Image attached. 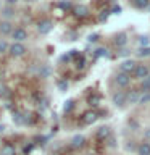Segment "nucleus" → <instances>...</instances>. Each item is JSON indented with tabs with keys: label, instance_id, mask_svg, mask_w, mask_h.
I'll return each mask as SVG.
<instances>
[{
	"label": "nucleus",
	"instance_id": "1",
	"mask_svg": "<svg viewBox=\"0 0 150 155\" xmlns=\"http://www.w3.org/2000/svg\"><path fill=\"white\" fill-rule=\"evenodd\" d=\"M150 74V68L147 65H142V63H137V66L134 68V71H132V76H134V79H137V81H144V79H147Z\"/></svg>",
	"mask_w": 150,
	"mask_h": 155
},
{
	"label": "nucleus",
	"instance_id": "2",
	"mask_svg": "<svg viewBox=\"0 0 150 155\" xmlns=\"http://www.w3.org/2000/svg\"><path fill=\"white\" fill-rule=\"evenodd\" d=\"M115 84L119 87V89H126V87L131 86V76L128 73H118V74L115 76Z\"/></svg>",
	"mask_w": 150,
	"mask_h": 155
},
{
	"label": "nucleus",
	"instance_id": "3",
	"mask_svg": "<svg viewBox=\"0 0 150 155\" xmlns=\"http://www.w3.org/2000/svg\"><path fill=\"white\" fill-rule=\"evenodd\" d=\"M111 100H113V104L116 107H124L128 104V95H126L124 91H116V92H113V95H111Z\"/></svg>",
	"mask_w": 150,
	"mask_h": 155
},
{
	"label": "nucleus",
	"instance_id": "4",
	"mask_svg": "<svg viewBox=\"0 0 150 155\" xmlns=\"http://www.w3.org/2000/svg\"><path fill=\"white\" fill-rule=\"evenodd\" d=\"M8 52L11 57H23L24 53H26V47L23 45V44L19 42H13L11 45L8 47Z\"/></svg>",
	"mask_w": 150,
	"mask_h": 155
},
{
	"label": "nucleus",
	"instance_id": "5",
	"mask_svg": "<svg viewBox=\"0 0 150 155\" xmlns=\"http://www.w3.org/2000/svg\"><path fill=\"white\" fill-rule=\"evenodd\" d=\"M11 37H13L15 42L23 44L28 39V32H26V29H23V28H15L11 31Z\"/></svg>",
	"mask_w": 150,
	"mask_h": 155
},
{
	"label": "nucleus",
	"instance_id": "6",
	"mask_svg": "<svg viewBox=\"0 0 150 155\" xmlns=\"http://www.w3.org/2000/svg\"><path fill=\"white\" fill-rule=\"evenodd\" d=\"M135 66H137V61H135V60H129V58H128V60H124V61L119 65V71H121V73H128V74H131V73L134 71V68H135Z\"/></svg>",
	"mask_w": 150,
	"mask_h": 155
},
{
	"label": "nucleus",
	"instance_id": "7",
	"mask_svg": "<svg viewBox=\"0 0 150 155\" xmlns=\"http://www.w3.org/2000/svg\"><path fill=\"white\" fill-rule=\"evenodd\" d=\"M97 118H99V111H94V110H90V111H86L84 115H82V123L84 124H94Z\"/></svg>",
	"mask_w": 150,
	"mask_h": 155
},
{
	"label": "nucleus",
	"instance_id": "8",
	"mask_svg": "<svg viewBox=\"0 0 150 155\" xmlns=\"http://www.w3.org/2000/svg\"><path fill=\"white\" fill-rule=\"evenodd\" d=\"M110 136H111V129L108 126H100V128L95 131V137L99 140H106Z\"/></svg>",
	"mask_w": 150,
	"mask_h": 155
},
{
	"label": "nucleus",
	"instance_id": "9",
	"mask_svg": "<svg viewBox=\"0 0 150 155\" xmlns=\"http://www.w3.org/2000/svg\"><path fill=\"white\" fill-rule=\"evenodd\" d=\"M52 28H53V23L50 19H42V21L37 24V31L41 34H48L52 31Z\"/></svg>",
	"mask_w": 150,
	"mask_h": 155
},
{
	"label": "nucleus",
	"instance_id": "10",
	"mask_svg": "<svg viewBox=\"0 0 150 155\" xmlns=\"http://www.w3.org/2000/svg\"><path fill=\"white\" fill-rule=\"evenodd\" d=\"M140 94H142V92L137 91V89H129L128 92H126V95H128V104H132V105L139 104Z\"/></svg>",
	"mask_w": 150,
	"mask_h": 155
},
{
	"label": "nucleus",
	"instance_id": "11",
	"mask_svg": "<svg viewBox=\"0 0 150 155\" xmlns=\"http://www.w3.org/2000/svg\"><path fill=\"white\" fill-rule=\"evenodd\" d=\"M86 145V137L82 134H76V136H73V139H71V147L73 149H81V147H84Z\"/></svg>",
	"mask_w": 150,
	"mask_h": 155
},
{
	"label": "nucleus",
	"instance_id": "12",
	"mask_svg": "<svg viewBox=\"0 0 150 155\" xmlns=\"http://www.w3.org/2000/svg\"><path fill=\"white\" fill-rule=\"evenodd\" d=\"M73 13H74L76 18H86L87 15H89V10H87V7H84V5H77V7H74V10H73Z\"/></svg>",
	"mask_w": 150,
	"mask_h": 155
},
{
	"label": "nucleus",
	"instance_id": "13",
	"mask_svg": "<svg viewBox=\"0 0 150 155\" xmlns=\"http://www.w3.org/2000/svg\"><path fill=\"white\" fill-rule=\"evenodd\" d=\"M113 42H115V45H118V47L123 48V45H126V42H128V36H126L124 32H119V34H116V36H115Z\"/></svg>",
	"mask_w": 150,
	"mask_h": 155
},
{
	"label": "nucleus",
	"instance_id": "14",
	"mask_svg": "<svg viewBox=\"0 0 150 155\" xmlns=\"http://www.w3.org/2000/svg\"><path fill=\"white\" fill-rule=\"evenodd\" d=\"M0 155H16V149L11 144H5L2 149H0Z\"/></svg>",
	"mask_w": 150,
	"mask_h": 155
},
{
	"label": "nucleus",
	"instance_id": "15",
	"mask_svg": "<svg viewBox=\"0 0 150 155\" xmlns=\"http://www.w3.org/2000/svg\"><path fill=\"white\" fill-rule=\"evenodd\" d=\"M11 31H13V24L10 23V21H2L0 23V32L3 34H11Z\"/></svg>",
	"mask_w": 150,
	"mask_h": 155
},
{
	"label": "nucleus",
	"instance_id": "16",
	"mask_svg": "<svg viewBox=\"0 0 150 155\" xmlns=\"http://www.w3.org/2000/svg\"><path fill=\"white\" fill-rule=\"evenodd\" d=\"M139 155H150V142H140L137 147Z\"/></svg>",
	"mask_w": 150,
	"mask_h": 155
},
{
	"label": "nucleus",
	"instance_id": "17",
	"mask_svg": "<svg viewBox=\"0 0 150 155\" xmlns=\"http://www.w3.org/2000/svg\"><path fill=\"white\" fill-rule=\"evenodd\" d=\"M13 123L15 124H18V126H21L24 124V113L23 111H13Z\"/></svg>",
	"mask_w": 150,
	"mask_h": 155
},
{
	"label": "nucleus",
	"instance_id": "18",
	"mask_svg": "<svg viewBox=\"0 0 150 155\" xmlns=\"http://www.w3.org/2000/svg\"><path fill=\"white\" fill-rule=\"evenodd\" d=\"M132 3H134L135 8L144 10V8H147L148 5H150V0H132Z\"/></svg>",
	"mask_w": 150,
	"mask_h": 155
},
{
	"label": "nucleus",
	"instance_id": "19",
	"mask_svg": "<svg viewBox=\"0 0 150 155\" xmlns=\"http://www.w3.org/2000/svg\"><path fill=\"white\" fill-rule=\"evenodd\" d=\"M39 76L44 78V79L48 78V76H50V68H48L47 65H42L41 68H39Z\"/></svg>",
	"mask_w": 150,
	"mask_h": 155
},
{
	"label": "nucleus",
	"instance_id": "20",
	"mask_svg": "<svg viewBox=\"0 0 150 155\" xmlns=\"http://www.w3.org/2000/svg\"><path fill=\"white\" fill-rule=\"evenodd\" d=\"M150 104V92H142L139 99V105H147Z\"/></svg>",
	"mask_w": 150,
	"mask_h": 155
},
{
	"label": "nucleus",
	"instance_id": "21",
	"mask_svg": "<svg viewBox=\"0 0 150 155\" xmlns=\"http://www.w3.org/2000/svg\"><path fill=\"white\" fill-rule=\"evenodd\" d=\"M87 102H89V105H90V107H99V105H100V95H97V94L90 95Z\"/></svg>",
	"mask_w": 150,
	"mask_h": 155
},
{
	"label": "nucleus",
	"instance_id": "22",
	"mask_svg": "<svg viewBox=\"0 0 150 155\" xmlns=\"http://www.w3.org/2000/svg\"><path fill=\"white\" fill-rule=\"evenodd\" d=\"M137 57H140V58H147V57H150V45H148V47L139 48V50H137Z\"/></svg>",
	"mask_w": 150,
	"mask_h": 155
},
{
	"label": "nucleus",
	"instance_id": "23",
	"mask_svg": "<svg viewBox=\"0 0 150 155\" xmlns=\"http://www.w3.org/2000/svg\"><path fill=\"white\" fill-rule=\"evenodd\" d=\"M73 108H74V100H73V99L66 100V102H65V105H63V111H65V113H70Z\"/></svg>",
	"mask_w": 150,
	"mask_h": 155
},
{
	"label": "nucleus",
	"instance_id": "24",
	"mask_svg": "<svg viewBox=\"0 0 150 155\" xmlns=\"http://www.w3.org/2000/svg\"><path fill=\"white\" fill-rule=\"evenodd\" d=\"M140 92H150V81L148 79H144L140 81V87H139Z\"/></svg>",
	"mask_w": 150,
	"mask_h": 155
},
{
	"label": "nucleus",
	"instance_id": "25",
	"mask_svg": "<svg viewBox=\"0 0 150 155\" xmlns=\"http://www.w3.org/2000/svg\"><path fill=\"white\" fill-rule=\"evenodd\" d=\"M110 55V53H108V48H106V47H99V48H97V50H95V57H108Z\"/></svg>",
	"mask_w": 150,
	"mask_h": 155
},
{
	"label": "nucleus",
	"instance_id": "26",
	"mask_svg": "<svg viewBox=\"0 0 150 155\" xmlns=\"http://www.w3.org/2000/svg\"><path fill=\"white\" fill-rule=\"evenodd\" d=\"M84 66H86V58L84 57H79L76 60V68H77V70H84Z\"/></svg>",
	"mask_w": 150,
	"mask_h": 155
},
{
	"label": "nucleus",
	"instance_id": "27",
	"mask_svg": "<svg viewBox=\"0 0 150 155\" xmlns=\"http://www.w3.org/2000/svg\"><path fill=\"white\" fill-rule=\"evenodd\" d=\"M8 95H10V89L0 84V97H2V99H5V97H8Z\"/></svg>",
	"mask_w": 150,
	"mask_h": 155
},
{
	"label": "nucleus",
	"instance_id": "28",
	"mask_svg": "<svg viewBox=\"0 0 150 155\" xmlns=\"http://www.w3.org/2000/svg\"><path fill=\"white\" fill-rule=\"evenodd\" d=\"M58 7H60L61 10H70L71 8V2L70 0H63V2L58 3Z\"/></svg>",
	"mask_w": 150,
	"mask_h": 155
},
{
	"label": "nucleus",
	"instance_id": "29",
	"mask_svg": "<svg viewBox=\"0 0 150 155\" xmlns=\"http://www.w3.org/2000/svg\"><path fill=\"white\" fill-rule=\"evenodd\" d=\"M139 42H140V45H142V47H148L150 39H148L147 36H140V37H139Z\"/></svg>",
	"mask_w": 150,
	"mask_h": 155
},
{
	"label": "nucleus",
	"instance_id": "30",
	"mask_svg": "<svg viewBox=\"0 0 150 155\" xmlns=\"http://www.w3.org/2000/svg\"><path fill=\"white\" fill-rule=\"evenodd\" d=\"M2 15H3L5 18H11L13 15H15V12H13L11 8H3V10H2Z\"/></svg>",
	"mask_w": 150,
	"mask_h": 155
},
{
	"label": "nucleus",
	"instance_id": "31",
	"mask_svg": "<svg viewBox=\"0 0 150 155\" xmlns=\"http://www.w3.org/2000/svg\"><path fill=\"white\" fill-rule=\"evenodd\" d=\"M58 89H60V91H66L68 89V81H65V79L58 81Z\"/></svg>",
	"mask_w": 150,
	"mask_h": 155
},
{
	"label": "nucleus",
	"instance_id": "32",
	"mask_svg": "<svg viewBox=\"0 0 150 155\" xmlns=\"http://www.w3.org/2000/svg\"><path fill=\"white\" fill-rule=\"evenodd\" d=\"M8 50V44L5 42V41H0V53H3V52H7Z\"/></svg>",
	"mask_w": 150,
	"mask_h": 155
},
{
	"label": "nucleus",
	"instance_id": "33",
	"mask_svg": "<svg viewBox=\"0 0 150 155\" xmlns=\"http://www.w3.org/2000/svg\"><path fill=\"white\" fill-rule=\"evenodd\" d=\"M47 107H48V104H47V100H45V99H42L41 102H39V108H41V110H45Z\"/></svg>",
	"mask_w": 150,
	"mask_h": 155
},
{
	"label": "nucleus",
	"instance_id": "34",
	"mask_svg": "<svg viewBox=\"0 0 150 155\" xmlns=\"http://www.w3.org/2000/svg\"><path fill=\"white\" fill-rule=\"evenodd\" d=\"M108 15H110V12H102V15H100V21H105L106 18H108Z\"/></svg>",
	"mask_w": 150,
	"mask_h": 155
},
{
	"label": "nucleus",
	"instance_id": "35",
	"mask_svg": "<svg viewBox=\"0 0 150 155\" xmlns=\"http://www.w3.org/2000/svg\"><path fill=\"white\" fill-rule=\"evenodd\" d=\"M97 39H99V34H90V36H89V39H87V41H89V42H95Z\"/></svg>",
	"mask_w": 150,
	"mask_h": 155
},
{
	"label": "nucleus",
	"instance_id": "36",
	"mask_svg": "<svg viewBox=\"0 0 150 155\" xmlns=\"http://www.w3.org/2000/svg\"><path fill=\"white\" fill-rule=\"evenodd\" d=\"M129 50H128V48H121V50H119V55H123V57H128L129 55Z\"/></svg>",
	"mask_w": 150,
	"mask_h": 155
},
{
	"label": "nucleus",
	"instance_id": "37",
	"mask_svg": "<svg viewBox=\"0 0 150 155\" xmlns=\"http://www.w3.org/2000/svg\"><path fill=\"white\" fill-rule=\"evenodd\" d=\"M32 149H34V145H32V144H31V145H26V147H24V153H29Z\"/></svg>",
	"mask_w": 150,
	"mask_h": 155
},
{
	"label": "nucleus",
	"instance_id": "38",
	"mask_svg": "<svg viewBox=\"0 0 150 155\" xmlns=\"http://www.w3.org/2000/svg\"><path fill=\"white\" fill-rule=\"evenodd\" d=\"M113 12H115V13H119V12H121V8H119V7H115V8H113Z\"/></svg>",
	"mask_w": 150,
	"mask_h": 155
},
{
	"label": "nucleus",
	"instance_id": "39",
	"mask_svg": "<svg viewBox=\"0 0 150 155\" xmlns=\"http://www.w3.org/2000/svg\"><path fill=\"white\" fill-rule=\"evenodd\" d=\"M7 2H8L10 5H13V3H16V0H7Z\"/></svg>",
	"mask_w": 150,
	"mask_h": 155
},
{
	"label": "nucleus",
	"instance_id": "40",
	"mask_svg": "<svg viewBox=\"0 0 150 155\" xmlns=\"http://www.w3.org/2000/svg\"><path fill=\"white\" fill-rule=\"evenodd\" d=\"M5 128H3V124H0V131H3Z\"/></svg>",
	"mask_w": 150,
	"mask_h": 155
},
{
	"label": "nucleus",
	"instance_id": "41",
	"mask_svg": "<svg viewBox=\"0 0 150 155\" xmlns=\"http://www.w3.org/2000/svg\"><path fill=\"white\" fill-rule=\"evenodd\" d=\"M26 2H34V0H26Z\"/></svg>",
	"mask_w": 150,
	"mask_h": 155
},
{
	"label": "nucleus",
	"instance_id": "42",
	"mask_svg": "<svg viewBox=\"0 0 150 155\" xmlns=\"http://www.w3.org/2000/svg\"><path fill=\"white\" fill-rule=\"evenodd\" d=\"M86 155H94V153H86Z\"/></svg>",
	"mask_w": 150,
	"mask_h": 155
},
{
	"label": "nucleus",
	"instance_id": "43",
	"mask_svg": "<svg viewBox=\"0 0 150 155\" xmlns=\"http://www.w3.org/2000/svg\"><path fill=\"white\" fill-rule=\"evenodd\" d=\"M147 79H148V81H150V74H148V78H147Z\"/></svg>",
	"mask_w": 150,
	"mask_h": 155
}]
</instances>
